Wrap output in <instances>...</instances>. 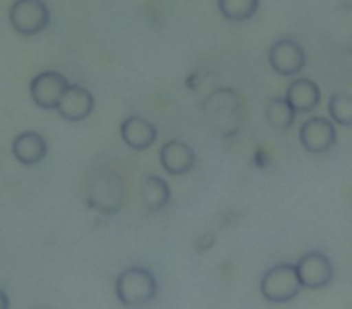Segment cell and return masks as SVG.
<instances>
[{
  "label": "cell",
  "instance_id": "ac0fdd59",
  "mask_svg": "<svg viewBox=\"0 0 352 309\" xmlns=\"http://www.w3.org/2000/svg\"><path fill=\"white\" fill-rule=\"evenodd\" d=\"M328 116L336 126H352V94L336 92L328 99Z\"/></svg>",
  "mask_w": 352,
  "mask_h": 309
},
{
  "label": "cell",
  "instance_id": "e0dca14e",
  "mask_svg": "<svg viewBox=\"0 0 352 309\" xmlns=\"http://www.w3.org/2000/svg\"><path fill=\"white\" fill-rule=\"evenodd\" d=\"M217 8L230 22H246L258 12V0H217Z\"/></svg>",
  "mask_w": 352,
  "mask_h": 309
},
{
  "label": "cell",
  "instance_id": "52a82bcc",
  "mask_svg": "<svg viewBox=\"0 0 352 309\" xmlns=\"http://www.w3.org/2000/svg\"><path fill=\"white\" fill-rule=\"evenodd\" d=\"M268 63L283 78H294L304 70L307 65V54H304L302 44L294 39H278L268 51Z\"/></svg>",
  "mask_w": 352,
  "mask_h": 309
},
{
  "label": "cell",
  "instance_id": "2e32d148",
  "mask_svg": "<svg viewBox=\"0 0 352 309\" xmlns=\"http://www.w3.org/2000/svg\"><path fill=\"white\" fill-rule=\"evenodd\" d=\"M294 116H297V111L289 107V102L285 97H273L268 102V107H265V118H268V123L275 131H287L294 123Z\"/></svg>",
  "mask_w": 352,
  "mask_h": 309
},
{
  "label": "cell",
  "instance_id": "30bf717a",
  "mask_svg": "<svg viewBox=\"0 0 352 309\" xmlns=\"http://www.w3.org/2000/svg\"><path fill=\"white\" fill-rule=\"evenodd\" d=\"M160 162L164 167V172L174 174V177H182V174H188L196 167V152L184 140H169L162 145Z\"/></svg>",
  "mask_w": 352,
  "mask_h": 309
},
{
  "label": "cell",
  "instance_id": "ba28073f",
  "mask_svg": "<svg viewBox=\"0 0 352 309\" xmlns=\"http://www.w3.org/2000/svg\"><path fill=\"white\" fill-rule=\"evenodd\" d=\"M297 273L302 280V288L307 290H323L333 280V264L323 251H309L297 261Z\"/></svg>",
  "mask_w": 352,
  "mask_h": 309
},
{
  "label": "cell",
  "instance_id": "9c48e42d",
  "mask_svg": "<svg viewBox=\"0 0 352 309\" xmlns=\"http://www.w3.org/2000/svg\"><path fill=\"white\" fill-rule=\"evenodd\" d=\"M68 87H70V83L63 73H58V70H46V73H39L32 80L30 94L39 109H56Z\"/></svg>",
  "mask_w": 352,
  "mask_h": 309
},
{
  "label": "cell",
  "instance_id": "3957f363",
  "mask_svg": "<svg viewBox=\"0 0 352 309\" xmlns=\"http://www.w3.org/2000/svg\"><path fill=\"white\" fill-rule=\"evenodd\" d=\"M299 292H302V280L294 264H278L265 270L261 278V295L273 304L289 302Z\"/></svg>",
  "mask_w": 352,
  "mask_h": 309
},
{
  "label": "cell",
  "instance_id": "6da1fadb",
  "mask_svg": "<svg viewBox=\"0 0 352 309\" xmlns=\"http://www.w3.org/2000/svg\"><path fill=\"white\" fill-rule=\"evenodd\" d=\"M206 118L220 138H232L241 128V99L234 89L220 87L206 99Z\"/></svg>",
  "mask_w": 352,
  "mask_h": 309
},
{
  "label": "cell",
  "instance_id": "d6986e66",
  "mask_svg": "<svg viewBox=\"0 0 352 309\" xmlns=\"http://www.w3.org/2000/svg\"><path fill=\"white\" fill-rule=\"evenodd\" d=\"M8 307H10V302H8L6 290H0V309H8Z\"/></svg>",
  "mask_w": 352,
  "mask_h": 309
},
{
  "label": "cell",
  "instance_id": "9a60e30c",
  "mask_svg": "<svg viewBox=\"0 0 352 309\" xmlns=\"http://www.w3.org/2000/svg\"><path fill=\"white\" fill-rule=\"evenodd\" d=\"M140 196H142V206H145V211L157 213V211H162V208H166V203H169V198H171L169 184H166L162 177L150 174V177L142 182Z\"/></svg>",
  "mask_w": 352,
  "mask_h": 309
},
{
  "label": "cell",
  "instance_id": "5b68a950",
  "mask_svg": "<svg viewBox=\"0 0 352 309\" xmlns=\"http://www.w3.org/2000/svg\"><path fill=\"white\" fill-rule=\"evenodd\" d=\"M123 182L116 172H104L92 179L89 189V206L97 208L104 215H113L123 203Z\"/></svg>",
  "mask_w": 352,
  "mask_h": 309
},
{
  "label": "cell",
  "instance_id": "8992f818",
  "mask_svg": "<svg viewBox=\"0 0 352 309\" xmlns=\"http://www.w3.org/2000/svg\"><path fill=\"white\" fill-rule=\"evenodd\" d=\"M299 142L311 155H326L333 145L338 142L336 123L326 116H311L302 123L299 128Z\"/></svg>",
  "mask_w": 352,
  "mask_h": 309
},
{
  "label": "cell",
  "instance_id": "8fae6325",
  "mask_svg": "<svg viewBox=\"0 0 352 309\" xmlns=\"http://www.w3.org/2000/svg\"><path fill=\"white\" fill-rule=\"evenodd\" d=\"M56 111H58L65 121H85V118L94 111L92 92H89L87 87H80V85H70L63 97H60Z\"/></svg>",
  "mask_w": 352,
  "mask_h": 309
},
{
  "label": "cell",
  "instance_id": "7a4b0ae2",
  "mask_svg": "<svg viewBox=\"0 0 352 309\" xmlns=\"http://www.w3.org/2000/svg\"><path fill=\"white\" fill-rule=\"evenodd\" d=\"M116 297L123 307H142L157 295V278L147 268H126L116 278Z\"/></svg>",
  "mask_w": 352,
  "mask_h": 309
},
{
  "label": "cell",
  "instance_id": "4fadbf2b",
  "mask_svg": "<svg viewBox=\"0 0 352 309\" xmlns=\"http://www.w3.org/2000/svg\"><path fill=\"white\" fill-rule=\"evenodd\" d=\"M121 138L131 150H147L157 140V128L152 121L142 116H128L121 123Z\"/></svg>",
  "mask_w": 352,
  "mask_h": 309
},
{
  "label": "cell",
  "instance_id": "277c9868",
  "mask_svg": "<svg viewBox=\"0 0 352 309\" xmlns=\"http://www.w3.org/2000/svg\"><path fill=\"white\" fill-rule=\"evenodd\" d=\"M10 25L17 34L36 36L51 25V12L44 0H15L10 8Z\"/></svg>",
  "mask_w": 352,
  "mask_h": 309
},
{
  "label": "cell",
  "instance_id": "5bb4252c",
  "mask_svg": "<svg viewBox=\"0 0 352 309\" xmlns=\"http://www.w3.org/2000/svg\"><path fill=\"white\" fill-rule=\"evenodd\" d=\"M12 155H15L17 162L22 164H36L46 158V140L44 136L34 131L20 133L12 142Z\"/></svg>",
  "mask_w": 352,
  "mask_h": 309
},
{
  "label": "cell",
  "instance_id": "7c38bea8",
  "mask_svg": "<svg viewBox=\"0 0 352 309\" xmlns=\"http://www.w3.org/2000/svg\"><path fill=\"white\" fill-rule=\"evenodd\" d=\"M285 99L289 102V107L297 114H309L318 107L321 102V89L314 80L309 78H297L289 83L287 92H285Z\"/></svg>",
  "mask_w": 352,
  "mask_h": 309
}]
</instances>
